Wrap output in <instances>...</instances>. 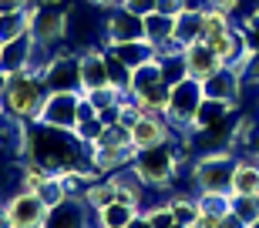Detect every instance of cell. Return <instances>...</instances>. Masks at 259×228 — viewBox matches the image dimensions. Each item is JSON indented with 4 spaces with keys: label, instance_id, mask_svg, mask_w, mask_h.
<instances>
[{
    "label": "cell",
    "instance_id": "25",
    "mask_svg": "<svg viewBox=\"0 0 259 228\" xmlns=\"http://www.w3.org/2000/svg\"><path fill=\"white\" fill-rule=\"evenodd\" d=\"M138 215V208L135 205H125V201H111V205H105V208L98 211V221L105 228H128V221Z\"/></svg>",
    "mask_w": 259,
    "mask_h": 228
},
{
    "label": "cell",
    "instance_id": "27",
    "mask_svg": "<svg viewBox=\"0 0 259 228\" xmlns=\"http://www.w3.org/2000/svg\"><path fill=\"white\" fill-rule=\"evenodd\" d=\"M158 67H162V81L168 87L182 84L185 77H189V67H185L182 50H175V54H162V57H158Z\"/></svg>",
    "mask_w": 259,
    "mask_h": 228
},
{
    "label": "cell",
    "instance_id": "21",
    "mask_svg": "<svg viewBox=\"0 0 259 228\" xmlns=\"http://www.w3.org/2000/svg\"><path fill=\"white\" fill-rule=\"evenodd\" d=\"M145 40H148L155 50L165 47L168 40H175V17H165V14H148V17H145Z\"/></svg>",
    "mask_w": 259,
    "mask_h": 228
},
{
    "label": "cell",
    "instance_id": "45",
    "mask_svg": "<svg viewBox=\"0 0 259 228\" xmlns=\"http://www.w3.org/2000/svg\"><path fill=\"white\" fill-rule=\"evenodd\" d=\"M0 47H4V40H0Z\"/></svg>",
    "mask_w": 259,
    "mask_h": 228
},
{
    "label": "cell",
    "instance_id": "36",
    "mask_svg": "<svg viewBox=\"0 0 259 228\" xmlns=\"http://www.w3.org/2000/svg\"><path fill=\"white\" fill-rule=\"evenodd\" d=\"M192 228H222V215H209V211H202Z\"/></svg>",
    "mask_w": 259,
    "mask_h": 228
},
{
    "label": "cell",
    "instance_id": "39",
    "mask_svg": "<svg viewBox=\"0 0 259 228\" xmlns=\"http://www.w3.org/2000/svg\"><path fill=\"white\" fill-rule=\"evenodd\" d=\"M30 0H0V14H10V10H24Z\"/></svg>",
    "mask_w": 259,
    "mask_h": 228
},
{
    "label": "cell",
    "instance_id": "7",
    "mask_svg": "<svg viewBox=\"0 0 259 228\" xmlns=\"http://www.w3.org/2000/svg\"><path fill=\"white\" fill-rule=\"evenodd\" d=\"M81 101H84V91H48V97H44V104H40L34 124L74 131L77 114H81Z\"/></svg>",
    "mask_w": 259,
    "mask_h": 228
},
{
    "label": "cell",
    "instance_id": "4",
    "mask_svg": "<svg viewBox=\"0 0 259 228\" xmlns=\"http://www.w3.org/2000/svg\"><path fill=\"white\" fill-rule=\"evenodd\" d=\"M132 171L142 178V185L148 191H168L175 185L179 175V154H175L172 141L165 144H152V148H138L132 158Z\"/></svg>",
    "mask_w": 259,
    "mask_h": 228
},
{
    "label": "cell",
    "instance_id": "28",
    "mask_svg": "<svg viewBox=\"0 0 259 228\" xmlns=\"http://www.w3.org/2000/svg\"><path fill=\"white\" fill-rule=\"evenodd\" d=\"M168 201H172V211H175V221H179V225H189V228H192L195 218L202 215L195 195H172Z\"/></svg>",
    "mask_w": 259,
    "mask_h": 228
},
{
    "label": "cell",
    "instance_id": "35",
    "mask_svg": "<svg viewBox=\"0 0 259 228\" xmlns=\"http://www.w3.org/2000/svg\"><path fill=\"white\" fill-rule=\"evenodd\" d=\"M192 7V0H158V10L155 14H165V17H179L182 10Z\"/></svg>",
    "mask_w": 259,
    "mask_h": 228
},
{
    "label": "cell",
    "instance_id": "6",
    "mask_svg": "<svg viewBox=\"0 0 259 228\" xmlns=\"http://www.w3.org/2000/svg\"><path fill=\"white\" fill-rule=\"evenodd\" d=\"M202 97H205V91H202V81H195V77H185L182 84L172 87V97H168V107H165V118L172 124V131H179L182 138L189 134Z\"/></svg>",
    "mask_w": 259,
    "mask_h": 228
},
{
    "label": "cell",
    "instance_id": "18",
    "mask_svg": "<svg viewBox=\"0 0 259 228\" xmlns=\"http://www.w3.org/2000/svg\"><path fill=\"white\" fill-rule=\"evenodd\" d=\"M30 54H34V37H20V40H7L0 47V71L4 74H17L30 67Z\"/></svg>",
    "mask_w": 259,
    "mask_h": 228
},
{
    "label": "cell",
    "instance_id": "19",
    "mask_svg": "<svg viewBox=\"0 0 259 228\" xmlns=\"http://www.w3.org/2000/svg\"><path fill=\"white\" fill-rule=\"evenodd\" d=\"M105 128H108V124L98 118V111L91 107V101L84 97V101H81V114H77V124H74V138H77L81 144H88V148H91V144L101 141Z\"/></svg>",
    "mask_w": 259,
    "mask_h": 228
},
{
    "label": "cell",
    "instance_id": "41",
    "mask_svg": "<svg viewBox=\"0 0 259 228\" xmlns=\"http://www.w3.org/2000/svg\"><path fill=\"white\" fill-rule=\"evenodd\" d=\"M128 228H152V221L145 218V211H138V215H135V218L128 221Z\"/></svg>",
    "mask_w": 259,
    "mask_h": 228
},
{
    "label": "cell",
    "instance_id": "34",
    "mask_svg": "<svg viewBox=\"0 0 259 228\" xmlns=\"http://www.w3.org/2000/svg\"><path fill=\"white\" fill-rule=\"evenodd\" d=\"M121 7L132 10V14H138V17H148V14L158 10V0H121Z\"/></svg>",
    "mask_w": 259,
    "mask_h": 228
},
{
    "label": "cell",
    "instance_id": "42",
    "mask_svg": "<svg viewBox=\"0 0 259 228\" xmlns=\"http://www.w3.org/2000/svg\"><path fill=\"white\" fill-rule=\"evenodd\" d=\"M0 228H10V218H7V205L0 201Z\"/></svg>",
    "mask_w": 259,
    "mask_h": 228
},
{
    "label": "cell",
    "instance_id": "43",
    "mask_svg": "<svg viewBox=\"0 0 259 228\" xmlns=\"http://www.w3.org/2000/svg\"><path fill=\"white\" fill-rule=\"evenodd\" d=\"M249 228H259V218H256V221H252V225H249Z\"/></svg>",
    "mask_w": 259,
    "mask_h": 228
},
{
    "label": "cell",
    "instance_id": "1",
    "mask_svg": "<svg viewBox=\"0 0 259 228\" xmlns=\"http://www.w3.org/2000/svg\"><path fill=\"white\" fill-rule=\"evenodd\" d=\"M24 158L44 164L48 171H71V168H91L88 158V144L74 138V131H61V128H48V124H27V148Z\"/></svg>",
    "mask_w": 259,
    "mask_h": 228
},
{
    "label": "cell",
    "instance_id": "14",
    "mask_svg": "<svg viewBox=\"0 0 259 228\" xmlns=\"http://www.w3.org/2000/svg\"><path fill=\"white\" fill-rule=\"evenodd\" d=\"M81 61V91H98V87H111L108 81V61H105V47H84L77 54Z\"/></svg>",
    "mask_w": 259,
    "mask_h": 228
},
{
    "label": "cell",
    "instance_id": "16",
    "mask_svg": "<svg viewBox=\"0 0 259 228\" xmlns=\"http://www.w3.org/2000/svg\"><path fill=\"white\" fill-rule=\"evenodd\" d=\"M232 195H259V154H239L236 158Z\"/></svg>",
    "mask_w": 259,
    "mask_h": 228
},
{
    "label": "cell",
    "instance_id": "40",
    "mask_svg": "<svg viewBox=\"0 0 259 228\" xmlns=\"http://www.w3.org/2000/svg\"><path fill=\"white\" fill-rule=\"evenodd\" d=\"M91 7H101V10H115V7H121V0H88Z\"/></svg>",
    "mask_w": 259,
    "mask_h": 228
},
{
    "label": "cell",
    "instance_id": "20",
    "mask_svg": "<svg viewBox=\"0 0 259 228\" xmlns=\"http://www.w3.org/2000/svg\"><path fill=\"white\" fill-rule=\"evenodd\" d=\"M202 10L205 7H189V10H182V14L175 17V40H179L182 47L202 40Z\"/></svg>",
    "mask_w": 259,
    "mask_h": 228
},
{
    "label": "cell",
    "instance_id": "5",
    "mask_svg": "<svg viewBox=\"0 0 259 228\" xmlns=\"http://www.w3.org/2000/svg\"><path fill=\"white\" fill-rule=\"evenodd\" d=\"M27 10H30V37H34V44L54 50V54L64 50L61 44L71 34V14L64 7H58L54 0L51 4H27Z\"/></svg>",
    "mask_w": 259,
    "mask_h": 228
},
{
    "label": "cell",
    "instance_id": "33",
    "mask_svg": "<svg viewBox=\"0 0 259 228\" xmlns=\"http://www.w3.org/2000/svg\"><path fill=\"white\" fill-rule=\"evenodd\" d=\"M239 30H242V37H246V47H249V50H259V7L252 10L249 17H242Z\"/></svg>",
    "mask_w": 259,
    "mask_h": 228
},
{
    "label": "cell",
    "instance_id": "32",
    "mask_svg": "<svg viewBox=\"0 0 259 228\" xmlns=\"http://www.w3.org/2000/svg\"><path fill=\"white\" fill-rule=\"evenodd\" d=\"M202 211H209V215H226L232 208V195H195Z\"/></svg>",
    "mask_w": 259,
    "mask_h": 228
},
{
    "label": "cell",
    "instance_id": "8",
    "mask_svg": "<svg viewBox=\"0 0 259 228\" xmlns=\"http://www.w3.org/2000/svg\"><path fill=\"white\" fill-rule=\"evenodd\" d=\"M4 205H7L10 228H40V221H44V215H48V205L40 201L37 191H30V188L14 191Z\"/></svg>",
    "mask_w": 259,
    "mask_h": 228
},
{
    "label": "cell",
    "instance_id": "12",
    "mask_svg": "<svg viewBox=\"0 0 259 228\" xmlns=\"http://www.w3.org/2000/svg\"><path fill=\"white\" fill-rule=\"evenodd\" d=\"M172 138H175V131H172V124H168L165 114H148L145 111L142 118L132 124L135 151H138V148H152V144H165V141H172Z\"/></svg>",
    "mask_w": 259,
    "mask_h": 228
},
{
    "label": "cell",
    "instance_id": "24",
    "mask_svg": "<svg viewBox=\"0 0 259 228\" xmlns=\"http://www.w3.org/2000/svg\"><path fill=\"white\" fill-rule=\"evenodd\" d=\"M101 47H105V44H101ZM105 61H108V81H111V87L121 91V94H132V67H128L111 47H105Z\"/></svg>",
    "mask_w": 259,
    "mask_h": 228
},
{
    "label": "cell",
    "instance_id": "2",
    "mask_svg": "<svg viewBox=\"0 0 259 228\" xmlns=\"http://www.w3.org/2000/svg\"><path fill=\"white\" fill-rule=\"evenodd\" d=\"M48 97V87H44V77L30 74V71H17V74H7L4 87H0V107H4V118H17V121H34Z\"/></svg>",
    "mask_w": 259,
    "mask_h": 228
},
{
    "label": "cell",
    "instance_id": "3",
    "mask_svg": "<svg viewBox=\"0 0 259 228\" xmlns=\"http://www.w3.org/2000/svg\"><path fill=\"white\" fill-rule=\"evenodd\" d=\"M239 154L232 148H215L192 161V191L195 195H232V171Z\"/></svg>",
    "mask_w": 259,
    "mask_h": 228
},
{
    "label": "cell",
    "instance_id": "23",
    "mask_svg": "<svg viewBox=\"0 0 259 228\" xmlns=\"http://www.w3.org/2000/svg\"><path fill=\"white\" fill-rule=\"evenodd\" d=\"M30 37V10H10V14H0V40H20Z\"/></svg>",
    "mask_w": 259,
    "mask_h": 228
},
{
    "label": "cell",
    "instance_id": "37",
    "mask_svg": "<svg viewBox=\"0 0 259 228\" xmlns=\"http://www.w3.org/2000/svg\"><path fill=\"white\" fill-rule=\"evenodd\" d=\"M242 0H209V7H215V10H222V14H236V7H239Z\"/></svg>",
    "mask_w": 259,
    "mask_h": 228
},
{
    "label": "cell",
    "instance_id": "22",
    "mask_svg": "<svg viewBox=\"0 0 259 228\" xmlns=\"http://www.w3.org/2000/svg\"><path fill=\"white\" fill-rule=\"evenodd\" d=\"M111 201H118V185H115V178H111V175H108V178H95L91 185H88L84 205L91 211H101L105 205H111Z\"/></svg>",
    "mask_w": 259,
    "mask_h": 228
},
{
    "label": "cell",
    "instance_id": "11",
    "mask_svg": "<svg viewBox=\"0 0 259 228\" xmlns=\"http://www.w3.org/2000/svg\"><path fill=\"white\" fill-rule=\"evenodd\" d=\"M242 87H246V84H242L239 67H232V64H222L212 77H205V81H202L205 97H215V101H226V104H239Z\"/></svg>",
    "mask_w": 259,
    "mask_h": 228
},
{
    "label": "cell",
    "instance_id": "13",
    "mask_svg": "<svg viewBox=\"0 0 259 228\" xmlns=\"http://www.w3.org/2000/svg\"><path fill=\"white\" fill-rule=\"evenodd\" d=\"M91 208L84 205V198H64L61 205H51L40 228H88Z\"/></svg>",
    "mask_w": 259,
    "mask_h": 228
},
{
    "label": "cell",
    "instance_id": "17",
    "mask_svg": "<svg viewBox=\"0 0 259 228\" xmlns=\"http://www.w3.org/2000/svg\"><path fill=\"white\" fill-rule=\"evenodd\" d=\"M232 111H236V104H226V101H215V97H202V104H199V114H195V121L192 128H189V138L192 134H202V131H209L212 124H222V121H229Z\"/></svg>",
    "mask_w": 259,
    "mask_h": 228
},
{
    "label": "cell",
    "instance_id": "30",
    "mask_svg": "<svg viewBox=\"0 0 259 228\" xmlns=\"http://www.w3.org/2000/svg\"><path fill=\"white\" fill-rule=\"evenodd\" d=\"M37 195H40V201H44L48 208H51V205H61L64 198H71V195H67V188H64V181H61L58 175H51V178L37 188Z\"/></svg>",
    "mask_w": 259,
    "mask_h": 228
},
{
    "label": "cell",
    "instance_id": "38",
    "mask_svg": "<svg viewBox=\"0 0 259 228\" xmlns=\"http://www.w3.org/2000/svg\"><path fill=\"white\" fill-rule=\"evenodd\" d=\"M222 228H249V225H246V221H242L239 218V215H236V211H226V215H222Z\"/></svg>",
    "mask_w": 259,
    "mask_h": 228
},
{
    "label": "cell",
    "instance_id": "26",
    "mask_svg": "<svg viewBox=\"0 0 259 228\" xmlns=\"http://www.w3.org/2000/svg\"><path fill=\"white\" fill-rule=\"evenodd\" d=\"M111 50H115L121 61H125L128 67H138L145 64L148 57H155V47L148 44V40H128V44H111Z\"/></svg>",
    "mask_w": 259,
    "mask_h": 228
},
{
    "label": "cell",
    "instance_id": "9",
    "mask_svg": "<svg viewBox=\"0 0 259 228\" xmlns=\"http://www.w3.org/2000/svg\"><path fill=\"white\" fill-rule=\"evenodd\" d=\"M40 77L48 91H81V61L71 50H61Z\"/></svg>",
    "mask_w": 259,
    "mask_h": 228
},
{
    "label": "cell",
    "instance_id": "44",
    "mask_svg": "<svg viewBox=\"0 0 259 228\" xmlns=\"http://www.w3.org/2000/svg\"><path fill=\"white\" fill-rule=\"evenodd\" d=\"M0 121H4V107H0Z\"/></svg>",
    "mask_w": 259,
    "mask_h": 228
},
{
    "label": "cell",
    "instance_id": "10",
    "mask_svg": "<svg viewBox=\"0 0 259 228\" xmlns=\"http://www.w3.org/2000/svg\"><path fill=\"white\" fill-rule=\"evenodd\" d=\"M128 40H145V17H138L125 7H115L105 20V47L128 44Z\"/></svg>",
    "mask_w": 259,
    "mask_h": 228
},
{
    "label": "cell",
    "instance_id": "15",
    "mask_svg": "<svg viewBox=\"0 0 259 228\" xmlns=\"http://www.w3.org/2000/svg\"><path fill=\"white\" fill-rule=\"evenodd\" d=\"M182 57H185V67H189V77H195V81H205V77H212L222 64H226V61H222V57L215 54V50H212L205 40L185 44V47H182Z\"/></svg>",
    "mask_w": 259,
    "mask_h": 228
},
{
    "label": "cell",
    "instance_id": "29",
    "mask_svg": "<svg viewBox=\"0 0 259 228\" xmlns=\"http://www.w3.org/2000/svg\"><path fill=\"white\" fill-rule=\"evenodd\" d=\"M142 211H145V218L152 221V228H172L175 225V211H172V201L168 198L158 201V205H148Z\"/></svg>",
    "mask_w": 259,
    "mask_h": 228
},
{
    "label": "cell",
    "instance_id": "31",
    "mask_svg": "<svg viewBox=\"0 0 259 228\" xmlns=\"http://www.w3.org/2000/svg\"><path fill=\"white\" fill-rule=\"evenodd\" d=\"M232 211L239 215L246 225L259 218V195H232Z\"/></svg>",
    "mask_w": 259,
    "mask_h": 228
}]
</instances>
